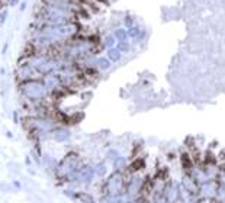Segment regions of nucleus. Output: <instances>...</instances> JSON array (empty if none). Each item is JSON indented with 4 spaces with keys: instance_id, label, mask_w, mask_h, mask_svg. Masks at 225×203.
Returning a JSON list of instances; mask_svg holds the SVG:
<instances>
[{
    "instance_id": "nucleus-1",
    "label": "nucleus",
    "mask_w": 225,
    "mask_h": 203,
    "mask_svg": "<svg viewBox=\"0 0 225 203\" xmlns=\"http://www.w3.org/2000/svg\"><path fill=\"white\" fill-rule=\"evenodd\" d=\"M19 91L26 100L32 102H45V99L51 94L41 79L28 80V81L19 83Z\"/></svg>"
},
{
    "instance_id": "nucleus-2",
    "label": "nucleus",
    "mask_w": 225,
    "mask_h": 203,
    "mask_svg": "<svg viewBox=\"0 0 225 203\" xmlns=\"http://www.w3.org/2000/svg\"><path fill=\"white\" fill-rule=\"evenodd\" d=\"M126 190V179L124 171H115L105 183V193L109 197H118L125 194Z\"/></svg>"
},
{
    "instance_id": "nucleus-3",
    "label": "nucleus",
    "mask_w": 225,
    "mask_h": 203,
    "mask_svg": "<svg viewBox=\"0 0 225 203\" xmlns=\"http://www.w3.org/2000/svg\"><path fill=\"white\" fill-rule=\"evenodd\" d=\"M80 167V158L76 152H70L68 155L61 160L60 164H57L55 173L58 177H66L68 179L73 173H76Z\"/></svg>"
},
{
    "instance_id": "nucleus-4",
    "label": "nucleus",
    "mask_w": 225,
    "mask_h": 203,
    "mask_svg": "<svg viewBox=\"0 0 225 203\" xmlns=\"http://www.w3.org/2000/svg\"><path fill=\"white\" fill-rule=\"evenodd\" d=\"M218 196V180L211 179L199 186V197L202 200H214Z\"/></svg>"
},
{
    "instance_id": "nucleus-5",
    "label": "nucleus",
    "mask_w": 225,
    "mask_h": 203,
    "mask_svg": "<svg viewBox=\"0 0 225 203\" xmlns=\"http://www.w3.org/2000/svg\"><path fill=\"white\" fill-rule=\"evenodd\" d=\"M16 79H18L19 83H22V81H28V80L42 79V76H41L36 70H34L31 65H28L26 63L19 61L18 68H16Z\"/></svg>"
},
{
    "instance_id": "nucleus-6",
    "label": "nucleus",
    "mask_w": 225,
    "mask_h": 203,
    "mask_svg": "<svg viewBox=\"0 0 225 203\" xmlns=\"http://www.w3.org/2000/svg\"><path fill=\"white\" fill-rule=\"evenodd\" d=\"M42 3L51 4V6H58V7H64V9H70L80 13L84 9V4L80 0H41Z\"/></svg>"
},
{
    "instance_id": "nucleus-7",
    "label": "nucleus",
    "mask_w": 225,
    "mask_h": 203,
    "mask_svg": "<svg viewBox=\"0 0 225 203\" xmlns=\"http://www.w3.org/2000/svg\"><path fill=\"white\" fill-rule=\"evenodd\" d=\"M94 168L91 165H81L79 167V170L76 173H73L67 180H76V181H81V183H89L91 181L93 176H94Z\"/></svg>"
},
{
    "instance_id": "nucleus-8",
    "label": "nucleus",
    "mask_w": 225,
    "mask_h": 203,
    "mask_svg": "<svg viewBox=\"0 0 225 203\" xmlns=\"http://www.w3.org/2000/svg\"><path fill=\"white\" fill-rule=\"evenodd\" d=\"M41 80H42V83L45 84V87L49 90L51 94L55 93L57 90H60V89H63V83H61V79H60L58 73H48V74L42 76Z\"/></svg>"
},
{
    "instance_id": "nucleus-9",
    "label": "nucleus",
    "mask_w": 225,
    "mask_h": 203,
    "mask_svg": "<svg viewBox=\"0 0 225 203\" xmlns=\"http://www.w3.org/2000/svg\"><path fill=\"white\" fill-rule=\"evenodd\" d=\"M166 197L169 199V203H176L180 200V184H177L176 181H170L167 183L166 187Z\"/></svg>"
},
{
    "instance_id": "nucleus-10",
    "label": "nucleus",
    "mask_w": 225,
    "mask_h": 203,
    "mask_svg": "<svg viewBox=\"0 0 225 203\" xmlns=\"http://www.w3.org/2000/svg\"><path fill=\"white\" fill-rule=\"evenodd\" d=\"M181 187L183 189H186L187 192L190 193H195V194H199V183L195 180L193 177H192L189 173H184V176H183V179H181Z\"/></svg>"
},
{
    "instance_id": "nucleus-11",
    "label": "nucleus",
    "mask_w": 225,
    "mask_h": 203,
    "mask_svg": "<svg viewBox=\"0 0 225 203\" xmlns=\"http://www.w3.org/2000/svg\"><path fill=\"white\" fill-rule=\"evenodd\" d=\"M52 138L55 139L57 142H64L70 138V131L64 126H57L55 129L52 131Z\"/></svg>"
},
{
    "instance_id": "nucleus-12",
    "label": "nucleus",
    "mask_w": 225,
    "mask_h": 203,
    "mask_svg": "<svg viewBox=\"0 0 225 203\" xmlns=\"http://www.w3.org/2000/svg\"><path fill=\"white\" fill-rule=\"evenodd\" d=\"M180 161H181V165H183L184 173H189L192 167L196 164L195 160H193V157L190 155V152H183V154L180 155Z\"/></svg>"
},
{
    "instance_id": "nucleus-13",
    "label": "nucleus",
    "mask_w": 225,
    "mask_h": 203,
    "mask_svg": "<svg viewBox=\"0 0 225 203\" xmlns=\"http://www.w3.org/2000/svg\"><path fill=\"white\" fill-rule=\"evenodd\" d=\"M128 160L125 157H116L115 160H113V170L115 171H126V168H128Z\"/></svg>"
},
{
    "instance_id": "nucleus-14",
    "label": "nucleus",
    "mask_w": 225,
    "mask_h": 203,
    "mask_svg": "<svg viewBox=\"0 0 225 203\" xmlns=\"http://www.w3.org/2000/svg\"><path fill=\"white\" fill-rule=\"evenodd\" d=\"M144 167H145V161H144L142 158H135L134 161L128 165L126 171H128V173H138L139 170H142Z\"/></svg>"
},
{
    "instance_id": "nucleus-15",
    "label": "nucleus",
    "mask_w": 225,
    "mask_h": 203,
    "mask_svg": "<svg viewBox=\"0 0 225 203\" xmlns=\"http://www.w3.org/2000/svg\"><path fill=\"white\" fill-rule=\"evenodd\" d=\"M102 46L103 48H106V49H109V48H113V46H116V39H115V36H113V34H108L105 35L103 38H102Z\"/></svg>"
},
{
    "instance_id": "nucleus-16",
    "label": "nucleus",
    "mask_w": 225,
    "mask_h": 203,
    "mask_svg": "<svg viewBox=\"0 0 225 203\" xmlns=\"http://www.w3.org/2000/svg\"><path fill=\"white\" fill-rule=\"evenodd\" d=\"M112 65V61L108 57H97V70L99 71H108Z\"/></svg>"
},
{
    "instance_id": "nucleus-17",
    "label": "nucleus",
    "mask_w": 225,
    "mask_h": 203,
    "mask_svg": "<svg viewBox=\"0 0 225 203\" xmlns=\"http://www.w3.org/2000/svg\"><path fill=\"white\" fill-rule=\"evenodd\" d=\"M108 58L112 61V63H118V61H121V58H122V52L116 48V46H113V48H109L108 49Z\"/></svg>"
},
{
    "instance_id": "nucleus-18",
    "label": "nucleus",
    "mask_w": 225,
    "mask_h": 203,
    "mask_svg": "<svg viewBox=\"0 0 225 203\" xmlns=\"http://www.w3.org/2000/svg\"><path fill=\"white\" fill-rule=\"evenodd\" d=\"M113 36H115V39H116L118 42L129 39V38H128V32H126V28H116V29L113 31Z\"/></svg>"
},
{
    "instance_id": "nucleus-19",
    "label": "nucleus",
    "mask_w": 225,
    "mask_h": 203,
    "mask_svg": "<svg viewBox=\"0 0 225 203\" xmlns=\"http://www.w3.org/2000/svg\"><path fill=\"white\" fill-rule=\"evenodd\" d=\"M141 31H142V29H141V28H138L136 25L132 26V28H129V29H126V32H128V38L136 41V39H138V36L141 35Z\"/></svg>"
},
{
    "instance_id": "nucleus-20",
    "label": "nucleus",
    "mask_w": 225,
    "mask_h": 203,
    "mask_svg": "<svg viewBox=\"0 0 225 203\" xmlns=\"http://www.w3.org/2000/svg\"><path fill=\"white\" fill-rule=\"evenodd\" d=\"M116 48L124 54V52H128L131 49V42L126 39V41H121V42H116Z\"/></svg>"
},
{
    "instance_id": "nucleus-21",
    "label": "nucleus",
    "mask_w": 225,
    "mask_h": 203,
    "mask_svg": "<svg viewBox=\"0 0 225 203\" xmlns=\"http://www.w3.org/2000/svg\"><path fill=\"white\" fill-rule=\"evenodd\" d=\"M94 173H96V176H99V177H103V176L106 174V165H105L103 161L99 163V164L94 167Z\"/></svg>"
},
{
    "instance_id": "nucleus-22",
    "label": "nucleus",
    "mask_w": 225,
    "mask_h": 203,
    "mask_svg": "<svg viewBox=\"0 0 225 203\" xmlns=\"http://www.w3.org/2000/svg\"><path fill=\"white\" fill-rule=\"evenodd\" d=\"M124 23H125V26H126V29H129V28L135 26V19L131 16V15H128V16H125L124 18Z\"/></svg>"
},
{
    "instance_id": "nucleus-23",
    "label": "nucleus",
    "mask_w": 225,
    "mask_h": 203,
    "mask_svg": "<svg viewBox=\"0 0 225 203\" xmlns=\"http://www.w3.org/2000/svg\"><path fill=\"white\" fill-rule=\"evenodd\" d=\"M151 203H169V199L166 197V194H161V196L154 197V199L151 200Z\"/></svg>"
},
{
    "instance_id": "nucleus-24",
    "label": "nucleus",
    "mask_w": 225,
    "mask_h": 203,
    "mask_svg": "<svg viewBox=\"0 0 225 203\" xmlns=\"http://www.w3.org/2000/svg\"><path fill=\"white\" fill-rule=\"evenodd\" d=\"M7 16H9V12L6 10V9H1V10H0V25H3V23L7 21Z\"/></svg>"
},
{
    "instance_id": "nucleus-25",
    "label": "nucleus",
    "mask_w": 225,
    "mask_h": 203,
    "mask_svg": "<svg viewBox=\"0 0 225 203\" xmlns=\"http://www.w3.org/2000/svg\"><path fill=\"white\" fill-rule=\"evenodd\" d=\"M108 157H111V158H113V160H115L116 157H119V155H118V151H113V149H111V151L108 152Z\"/></svg>"
},
{
    "instance_id": "nucleus-26",
    "label": "nucleus",
    "mask_w": 225,
    "mask_h": 203,
    "mask_svg": "<svg viewBox=\"0 0 225 203\" xmlns=\"http://www.w3.org/2000/svg\"><path fill=\"white\" fill-rule=\"evenodd\" d=\"M21 3V0H9V6L10 7H15V6H18Z\"/></svg>"
},
{
    "instance_id": "nucleus-27",
    "label": "nucleus",
    "mask_w": 225,
    "mask_h": 203,
    "mask_svg": "<svg viewBox=\"0 0 225 203\" xmlns=\"http://www.w3.org/2000/svg\"><path fill=\"white\" fill-rule=\"evenodd\" d=\"M25 9H26V1H22L21 3V12H23Z\"/></svg>"
},
{
    "instance_id": "nucleus-28",
    "label": "nucleus",
    "mask_w": 225,
    "mask_h": 203,
    "mask_svg": "<svg viewBox=\"0 0 225 203\" xmlns=\"http://www.w3.org/2000/svg\"><path fill=\"white\" fill-rule=\"evenodd\" d=\"M7 48H9V44L6 42V44H4V46H3V54H6V51H7Z\"/></svg>"
},
{
    "instance_id": "nucleus-29",
    "label": "nucleus",
    "mask_w": 225,
    "mask_h": 203,
    "mask_svg": "<svg viewBox=\"0 0 225 203\" xmlns=\"http://www.w3.org/2000/svg\"><path fill=\"white\" fill-rule=\"evenodd\" d=\"M198 203H211V200H202V202H198Z\"/></svg>"
}]
</instances>
